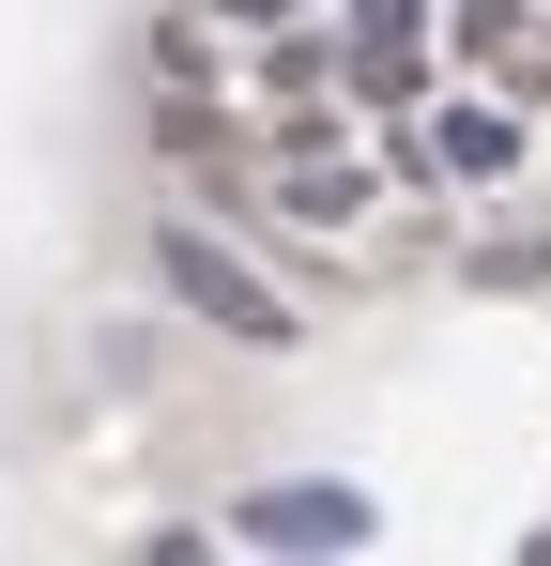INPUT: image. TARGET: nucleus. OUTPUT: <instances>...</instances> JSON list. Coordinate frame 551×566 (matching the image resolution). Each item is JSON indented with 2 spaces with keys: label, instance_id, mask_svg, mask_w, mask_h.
<instances>
[{
  "label": "nucleus",
  "instance_id": "nucleus-5",
  "mask_svg": "<svg viewBox=\"0 0 551 566\" xmlns=\"http://www.w3.org/2000/svg\"><path fill=\"white\" fill-rule=\"evenodd\" d=\"M414 77H429V62H414V15L383 0V15H367V31H353V93H367V107H398V93H414Z\"/></svg>",
  "mask_w": 551,
  "mask_h": 566
},
{
  "label": "nucleus",
  "instance_id": "nucleus-3",
  "mask_svg": "<svg viewBox=\"0 0 551 566\" xmlns=\"http://www.w3.org/2000/svg\"><path fill=\"white\" fill-rule=\"evenodd\" d=\"M429 169H445V185H506V169H521V123H506V107H475V93H459L445 123H429Z\"/></svg>",
  "mask_w": 551,
  "mask_h": 566
},
{
  "label": "nucleus",
  "instance_id": "nucleus-2",
  "mask_svg": "<svg viewBox=\"0 0 551 566\" xmlns=\"http://www.w3.org/2000/svg\"><path fill=\"white\" fill-rule=\"evenodd\" d=\"M230 536H246V552H367V490L291 474V490H261V505H230Z\"/></svg>",
  "mask_w": 551,
  "mask_h": 566
},
{
  "label": "nucleus",
  "instance_id": "nucleus-4",
  "mask_svg": "<svg viewBox=\"0 0 551 566\" xmlns=\"http://www.w3.org/2000/svg\"><path fill=\"white\" fill-rule=\"evenodd\" d=\"M276 214H306V230H353V214H367V169L306 138V154H276Z\"/></svg>",
  "mask_w": 551,
  "mask_h": 566
},
{
  "label": "nucleus",
  "instance_id": "nucleus-1",
  "mask_svg": "<svg viewBox=\"0 0 551 566\" xmlns=\"http://www.w3.org/2000/svg\"><path fill=\"white\" fill-rule=\"evenodd\" d=\"M154 261H169V291L199 306V322H230V337H291V291H276V276H246V261H230V245H215L199 214H184Z\"/></svg>",
  "mask_w": 551,
  "mask_h": 566
}]
</instances>
